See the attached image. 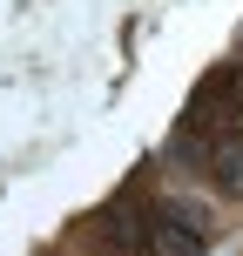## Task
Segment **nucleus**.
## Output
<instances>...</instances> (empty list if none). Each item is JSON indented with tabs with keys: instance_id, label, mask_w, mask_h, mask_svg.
<instances>
[{
	"instance_id": "obj_2",
	"label": "nucleus",
	"mask_w": 243,
	"mask_h": 256,
	"mask_svg": "<svg viewBox=\"0 0 243 256\" xmlns=\"http://www.w3.org/2000/svg\"><path fill=\"white\" fill-rule=\"evenodd\" d=\"M209 168H216V182L230 196H243V122L230 128V135H216V148H209Z\"/></svg>"
},
{
	"instance_id": "obj_3",
	"label": "nucleus",
	"mask_w": 243,
	"mask_h": 256,
	"mask_svg": "<svg viewBox=\"0 0 243 256\" xmlns=\"http://www.w3.org/2000/svg\"><path fill=\"white\" fill-rule=\"evenodd\" d=\"M236 81H243V48H236Z\"/></svg>"
},
{
	"instance_id": "obj_1",
	"label": "nucleus",
	"mask_w": 243,
	"mask_h": 256,
	"mask_svg": "<svg viewBox=\"0 0 243 256\" xmlns=\"http://www.w3.org/2000/svg\"><path fill=\"white\" fill-rule=\"evenodd\" d=\"M142 250L149 256H203V222L189 216V209H176V202H162V209H149L142 216Z\"/></svg>"
}]
</instances>
